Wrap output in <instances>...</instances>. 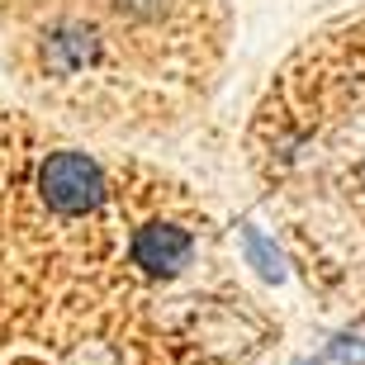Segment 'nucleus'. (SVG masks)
<instances>
[{
    "mask_svg": "<svg viewBox=\"0 0 365 365\" xmlns=\"http://www.w3.org/2000/svg\"><path fill=\"white\" fill-rule=\"evenodd\" d=\"M190 232L185 228H176V223H148V228H138L133 232V266H143V271H152V275H171V271H180L190 261Z\"/></svg>",
    "mask_w": 365,
    "mask_h": 365,
    "instance_id": "f257e3e1",
    "label": "nucleus"
},
{
    "mask_svg": "<svg viewBox=\"0 0 365 365\" xmlns=\"http://www.w3.org/2000/svg\"><path fill=\"white\" fill-rule=\"evenodd\" d=\"M247 252H252V261L261 266V275H271V280H280V257L271 252V242H266L261 232H247Z\"/></svg>",
    "mask_w": 365,
    "mask_h": 365,
    "instance_id": "f03ea898",
    "label": "nucleus"
},
{
    "mask_svg": "<svg viewBox=\"0 0 365 365\" xmlns=\"http://www.w3.org/2000/svg\"><path fill=\"white\" fill-rule=\"evenodd\" d=\"M337 361H365V351H361V346H346V341H341V346H337Z\"/></svg>",
    "mask_w": 365,
    "mask_h": 365,
    "instance_id": "7ed1b4c3",
    "label": "nucleus"
}]
</instances>
